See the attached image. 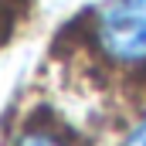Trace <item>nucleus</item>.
Wrapping results in <instances>:
<instances>
[{"label": "nucleus", "instance_id": "3", "mask_svg": "<svg viewBox=\"0 0 146 146\" xmlns=\"http://www.w3.org/2000/svg\"><path fill=\"white\" fill-rule=\"evenodd\" d=\"M126 146H146V119L136 126V129H133V136L126 139Z\"/></svg>", "mask_w": 146, "mask_h": 146}, {"label": "nucleus", "instance_id": "1", "mask_svg": "<svg viewBox=\"0 0 146 146\" xmlns=\"http://www.w3.org/2000/svg\"><path fill=\"white\" fill-rule=\"evenodd\" d=\"M99 48L112 61L143 65L146 61V0H115L99 10L95 21Z\"/></svg>", "mask_w": 146, "mask_h": 146}, {"label": "nucleus", "instance_id": "2", "mask_svg": "<svg viewBox=\"0 0 146 146\" xmlns=\"http://www.w3.org/2000/svg\"><path fill=\"white\" fill-rule=\"evenodd\" d=\"M17 146H65L54 133H44V129H31V133H24L21 139H17Z\"/></svg>", "mask_w": 146, "mask_h": 146}, {"label": "nucleus", "instance_id": "4", "mask_svg": "<svg viewBox=\"0 0 146 146\" xmlns=\"http://www.w3.org/2000/svg\"><path fill=\"white\" fill-rule=\"evenodd\" d=\"M7 7H10V0H0V17L7 14Z\"/></svg>", "mask_w": 146, "mask_h": 146}]
</instances>
